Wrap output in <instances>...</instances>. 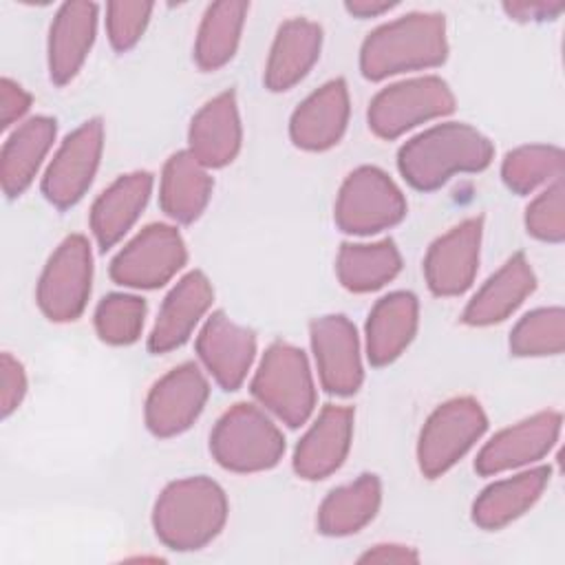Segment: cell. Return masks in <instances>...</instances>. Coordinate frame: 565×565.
I'll list each match as a JSON object with an SVG mask.
<instances>
[{
	"label": "cell",
	"instance_id": "obj_37",
	"mask_svg": "<svg viewBox=\"0 0 565 565\" xmlns=\"http://www.w3.org/2000/svg\"><path fill=\"white\" fill-rule=\"evenodd\" d=\"M26 395V371L11 353L0 355V413L7 419Z\"/></svg>",
	"mask_w": 565,
	"mask_h": 565
},
{
	"label": "cell",
	"instance_id": "obj_31",
	"mask_svg": "<svg viewBox=\"0 0 565 565\" xmlns=\"http://www.w3.org/2000/svg\"><path fill=\"white\" fill-rule=\"evenodd\" d=\"M247 11L243 0L212 2L205 9L194 40V62L201 71H218L234 57Z\"/></svg>",
	"mask_w": 565,
	"mask_h": 565
},
{
	"label": "cell",
	"instance_id": "obj_33",
	"mask_svg": "<svg viewBox=\"0 0 565 565\" xmlns=\"http://www.w3.org/2000/svg\"><path fill=\"white\" fill-rule=\"evenodd\" d=\"M565 349L563 307H539L527 311L510 331V353L516 358L558 355Z\"/></svg>",
	"mask_w": 565,
	"mask_h": 565
},
{
	"label": "cell",
	"instance_id": "obj_18",
	"mask_svg": "<svg viewBox=\"0 0 565 565\" xmlns=\"http://www.w3.org/2000/svg\"><path fill=\"white\" fill-rule=\"evenodd\" d=\"M351 99L342 77L329 79L298 104L289 119L291 141L309 152L333 148L349 124Z\"/></svg>",
	"mask_w": 565,
	"mask_h": 565
},
{
	"label": "cell",
	"instance_id": "obj_12",
	"mask_svg": "<svg viewBox=\"0 0 565 565\" xmlns=\"http://www.w3.org/2000/svg\"><path fill=\"white\" fill-rule=\"evenodd\" d=\"M210 382L194 362H183L161 375L148 391L143 419L154 437H174L188 430L205 408Z\"/></svg>",
	"mask_w": 565,
	"mask_h": 565
},
{
	"label": "cell",
	"instance_id": "obj_28",
	"mask_svg": "<svg viewBox=\"0 0 565 565\" xmlns=\"http://www.w3.org/2000/svg\"><path fill=\"white\" fill-rule=\"evenodd\" d=\"M214 181L203 163L188 150L170 154L161 170L159 205L163 214L177 223H194L210 203Z\"/></svg>",
	"mask_w": 565,
	"mask_h": 565
},
{
	"label": "cell",
	"instance_id": "obj_34",
	"mask_svg": "<svg viewBox=\"0 0 565 565\" xmlns=\"http://www.w3.org/2000/svg\"><path fill=\"white\" fill-rule=\"evenodd\" d=\"M95 331L99 340L126 347L139 340L146 322V300L132 294H108L95 309Z\"/></svg>",
	"mask_w": 565,
	"mask_h": 565
},
{
	"label": "cell",
	"instance_id": "obj_35",
	"mask_svg": "<svg viewBox=\"0 0 565 565\" xmlns=\"http://www.w3.org/2000/svg\"><path fill=\"white\" fill-rule=\"evenodd\" d=\"M525 230L545 243H563L565 238V185L563 179L552 181L525 207Z\"/></svg>",
	"mask_w": 565,
	"mask_h": 565
},
{
	"label": "cell",
	"instance_id": "obj_8",
	"mask_svg": "<svg viewBox=\"0 0 565 565\" xmlns=\"http://www.w3.org/2000/svg\"><path fill=\"white\" fill-rule=\"evenodd\" d=\"M450 86L437 75H422L382 88L369 104V128L382 139H397L404 132L446 117L455 110Z\"/></svg>",
	"mask_w": 565,
	"mask_h": 565
},
{
	"label": "cell",
	"instance_id": "obj_1",
	"mask_svg": "<svg viewBox=\"0 0 565 565\" xmlns=\"http://www.w3.org/2000/svg\"><path fill=\"white\" fill-rule=\"evenodd\" d=\"M494 146L461 121L435 124L411 137L397 152L399 174L415 190H437L455 174L481 172L492 163Z\"/></svg>",
	"mask_w": 565,
	"mask_h": 565
},
{
	"label": "cell",
	"instance_id": "obj_13",
	"mask_svg": "<svg viewBox=\"0 0 565 565\" xmlns=\"http://www.w3.org/2000/svg\"><path fill=\"white\" fill-rule=\"evenodd\" d=\"M309 342L322 388L340 397L353 395L364 380L355 324L342 313L320 316L309 324Z\"/></svg>",
	"mask_w": 565,
	"mask_h": 565
},
{
	"label": "cell",
	"instance_id": "obj_20",
	"mask_svg": "<svg viewBox=\"0 0 565 565\" xmlns=\"http://www.w3.org/2000/svg\"><path fill=\"white\" fill-rule=\"evenodd\" d=\"M243 126L236 93L225 90L205 102L188 128V152L205 168L232 163L241 150Z\"/></svg>",
	"mask_w": 565,
	"mask_h": 565
},
{
	"label": "cell",
	"instance_id": "obj_36",
	"mask_svg": "<svg viewBox=\"0 0 565 565\" xmlns=\"http://www.w3.org/2000/svg\"><path fill=\"white\" fill-rule=\"evenodd\" d=\"M154 4L152 2H108L106 4V33L115 51H130L143 35Z\"/></svg>",
	"mask_w": 565,
	"mask_h": 565
},
{
	"label": "cell",
	"instance_id": "obj_32",
	"mask_svg": "<svg viewBox=\"0 0 565 565\" xmlns=\"http://www.w3.org/2000/svg\"><path fill=\"white\" fill-rule=\"evenodd\" d=\"M563 177V150L552 143H525L505 154L501 179L508 190L530 194Z\"/></svg>",
	"mask_w": 565,
	"mask_h": 565
},
{
	"label": "cell",
	"instance_id": "obj_40",
	"mask_svg": "<svg viewBox=\"0 0 565 565\" xmlns=\"http://www.w3.org/2000/svg\"><path fill=\"white\" fill-rule=\"evenodd\" d=\"M360 563H417L419 554L415 547L402 545V543H377L371 550H366L360 558Z\"/></svg>",
	"mask_w": 565,
	"mask_h": 565
},
{
	"label": "cell",
	"instance_id": "obj_21",
	"mask_svg": "<svg viewBox=\"0 0 565 565\" xmlns=\"http://www.w3.org/2000/svg\"><path fill=\"white\" fill-rule=\"evenodd\" d=\"M95 2H64L51 26L46 40V62L51 82L57 86L68 84L84 66L97 33Z\"/></svg>",
	"mask_w": 565,
	"mask_h": 565
},
{
	"label": "cell",
	"instance_id": "obj_24",
	"mask_svg": "<svg viewBox=\"0 0 565 565\" xmlns=\"http://www.w3.org/2000/svg\"><path fill=\"white\" fill-rule=\"evenodd\" d=\"M152 194V174L146 170L117 177L93 203L88 223L102 249L119 243L141 216Z\"/></svg>",
	"mask_w": 565,
	"mask_h": 565
},
{
	"label": "cell",
	"instance_id": "obj_29",
	"mask_svg": "<svg viewBox=\"0 0 565 565\" xmlns=\"http://www.w3.org/2000/svg\"><path fill=\"white\" fill-rule=\"evenodd\" d=\"M382 503V483L364 472L355 481L333 488L318 508V532L324 536H349L371 523Z\"/></svg>",
	"mask_w": 565,
	"mask_h": 565
},
{
	"label": "cell",
	"instance_id": "obj_17",
	"mask_svg": "<svg viewBox=\"0 0 565 565\" xmlns=\"http://www.w3.org/2000/svg\"><path fill=\"white\" fill-rule=\"evenodd\" d=\"M353 439V408L327 404L294 450V472L318 481L333 475L347 459Z\"/></svg>",
	"mask_w": 565,
	"mask_h": 565
},
{
	"label": "cell",
	"instance_id": "obj_15",
	"mask_svg": "<svg viewBox=\"0 0 565 565\" xmlns=\"http://www.w3.org/2000/svg\"><path fill=\"white\" fill-rule=\"evenodd\" d=\"M483 218L470 216L435 238L424 256V278L435 296L450 298L470 289L481 256Z\"/></svg>",
	"mask_w": 565,
	"mask_h": 565
},
{
	"label": "cell",
	"instance_id": "obj_6",
	"mask_svg": "<svg viewBox=\"0 0 565 565\" xmlns=\"http://www.w3.org/2000/svg\"><path fill=\"white\" fill-rule=\"evenodd\" d=\"M488 417L475 397L461 395L439 404L417 439V463L424 477L448 472L486 433Z\"/></svg>",
	"mask_w": 565,
	"mask_h": 565
},
{
	"label": "cell",
	"instance_id": "obj_38",
	"mask_svg": "<svg viewBox=\"0 0 565 565\" xmlns=\"http://www.w3.org/2000/svg\"><path fill=\"white\" fill-rule=\"evenodd\" d=\"M31 108V95L13 79H0V126L7 130Z\"/></svg>",
	"mask_w": 565,
	"mask_h": 565
},
{
	"label": "cell",
	"instance_id": "obj_7",
	"mask_svg": "<svg viewBox=\"0 0 565 565\" xmlns=\"http://www.w3.org/2000/svg\"><path fill=\"white\" fill-rule=\"evenodd\" d=\"M406 216V199L397 183L375 166H360L342 181L333 218L344 234L366 236L397 225Z\"/></svg>",
	"mask_w": 565,
	"mask_h": 565
},
{
	"label": "cell",
	"instance_id": "obj_22",
	"mask_svg": "<svg viewBox=\"0 0 565 565\" xmlns=\"http://www.w3.org/2000/svg\"><path fill=\"white\" fill-rule=\"evenodd\" d=\"M536 289V276L523 252L512 254L468 300L461 320L470 327H490L510 318Z\"/></svg>",
	"mask_w": 565,
	"mask_h": 565
},
{
	"label": "cell",
	"instance_id": "obj_4",
	"mask_svg": "<svg viewBox=\"0 0 565 565\" xmlns=\"http://www.w3.org/2000/svg\"><path fill=\"white\" fill-rule=\"evenodd\" d=\"M210 452L225 470L263 472L282 459L285 437L260 406L238 402L216 419Z\"/></svg>",
	"mask_w": 565,
	"mask_h": 565
},
{
	"label": "cell",
	"instance_id": "obj_41",
	"mask_svg": "<svg viewBox=\"0 0 565 565\" xmlns=\"http://www.w3.org/2000/svg\"><path fill=\"white\" fill-rule=\"evenodd\" d=\"M395 7V2H380V0H349L344 4V9L355 15V18H377L386 11H391Z\"/></svg>",
	"mask_w": 565,
	"mask_h": 565
},
{
	"label": "cell",
	"instance_id": "obj_30",
	"mask_svg": "<svg viewBox=\"0 0 565 565\" xmlns=\"http://www.w3.org/2000/svg\"><path fill=\"white\" fill-rule=\"evenodd\" d=\"M402 269V254L391 238L377 243H344L335 258V274L344 289L369 294L391 282Z\"/></svg>",
	"mask_w": 565,
	"mask_h": 565
},
{
	"label": "cell",
	"instance_id": "obj_3",
	"mask_svg": "<svg viewBox=\"0 0 565 565\" xmlns=\"http://www.w3.org/2000/svg\"><path fill=\"white\" fill-rule=\"evenodd\" d=\"M225 490L210 477H183L170 481L152 508L157 539L177 552L201 550L212 543L227 521Z\"/></svg>",
	"mask_w": 565,
	"mask_h": 565
},
{
	"label": "cell",
	"instance_id": "obj_11",
	"mask_svg": "<svg viewBox=\"0 0 565 565\" xmlns=\"http://www.w3.org/2000/svg\"><path fill=\"white\" fill-rule=\"evenodd\" d=\"M104 150V124L86 119L64 137L42 177V194L60 210L73 207L90 188Z\"/></svg>",
	"mask_w": 565,
	"mask_h": 565
},
{
	"label": "cell",
	"instance_id": "obj_5",
	"mask_svg": "<svg viewBox=\"0 0 565 565\" xmlns=\"http://www.w3.org/2000/svg\"><path fill=\"white\" fill-rule=\"evenodd\" d=\"M249 388L265 411L291 428L302 426L316 408V382L307 355L289 342L265 349Z\"/></svg>",
	"mask_w": 565,
	"mask_h": 565
},
{
	"label": "cell",
	"instance_id": "obj_27",
	"mask_svg": "<svg viewBox=\"0 0 565 565\" xmlns=\"http://www.w3.org/2000/svg\"><path fill=\"white\" fill-rule=\"evenodd\" d=\"M550 477V466H534L490 483L472 503L475 525L481 530H501L516 521L541 499Z\"/></svg>",
	"mask_w": 565,
	"mask_h": 565
},
{
	"label": "cell",
	"instance_id": "obj_16",
	"mask_svg": "<svg viewBox=\"0 0 565 565\" xmlns=\"http://www.w3.org/2000/svg\"><path fill=\"white\" fill-rule=\"evenodd\" d=\"M196 355L223 391H236L256 358V335L225 311H212L196 335Z\"/></svg>",
	"mask_w": 565,
	"mask_h": 565
},
{
	"label": "cell",
	"instance_id": "obj_39",
	"mask_svg": "<svg viewBox=\"0 0 565 565\" xmlns=\"http://www.w3.org/2000/svg\"><path fill=\"white\" fill-rule=\"evenodd\" d=\"M503 9L512 20L530 22V20H552L565 9V4L563 2H545V0H539V2H505Z\"/></svg>",
	"mask_w": 565,
	"mask_h": 565
},
{
	"label": "cell",
	"instance_id": "obj_2",
	"mask_svg": "<svg viewBox=\"0 0 565 565\" xmlns=\"http://www.w3.org/2000/svg\"><path fill=\"white\" fill-rule=\"evenodd\" d=\"M448 38L441 13L413 11L373 29L360 49V71L377 82L391 75L435 68L446 62Z\"/></svg>",
	"mask_w": 565,
	"mask_h": 565
},
{
	"label": "cell",
	"instance_id": "obj_10",
	"mask_svg": "<svg viewBox=\"0 0 565 565\" xmlns=\"http://www.w3.org/2000/svg\"><path fill=\"white\" fill-rule=\"evenodd\" d=\"M185 260L188 249L179 230L168 223H150L117 252L110 278L121 287L157 289L170 282Z\"/></svg>",
	"mask_w": 565,
	"mask_h": 565
},
{
	"label": "cell",
	"instance_id": "obj_25",
	"mask_svg": "<svg viewBox=\"0 0 565 565\" xmlns=\"http://www.w3.org/2000/svg\"><path fill=\"white\" fill-rule=\"evenodd\" d=\"M322 29L307 18L285 20L271 42L265 64V86L274 93L294 88L320 57Z\"/></svg>",
	"mask_w": 565,
	"mask_h": 565
},
{
	"label": "cell",
	"instance_id": "obj_19",
	"mask_svg": "<svg viewBox=\"0 0 565 565\" xmlns=\"http://www.w3.org/2000/svg\"><path fill=\"white\" fill-rule=\"evenodd\" d=\"M212 300L214 289L210 278L199 269L188 271L163 298L148 335V349L157 355L179 349L207 313Z\"/></svg>",
	"mask_w": 565,
	"mask_h": 565
},
{
	"label": "cell",
	"instance_id": "obj_23",
	"mask_svg": "<svg viewBox=\"0 0 565 565\" xmlns=\"http://www.w3.org/2000/svg\"><path fill=\"white\" fill-rule=\"evenodd\" d=\"M419 324V302L413 291H391L369 311L364 329L366 358L373 366L397 360L413 342Z\"/></svg>",
	"mask_w": 565,
	"mask_h": 565
},
{
	"label": "cell",
	"instance_id": "obj_9",
	"mask_svg": "<svg viewBox=\"0 0 565 565\" xmlns=\"http://www.w3.org/2000/svg\"><path fill=\"white\" fill-rule=\"evenodd\" d=\"M93 282V252L82 234L66 236L49 256L35 287L40 311L51 322L77 320L88 302Z\"/></svg>",
	"mask_w": 565,
	"mask_h": 565
},
{
	"label": "cell",
	"instance_id": "obj_14",
	"mask_svg": "<svg viewBox=\"0 0 565 565\" xmlns=\"http://www.w3.org/2000/svg\"><path fill=\"white\" fill-rule=\"evenodd\" d=\"M561 424L563 417L558 411H541L499 430L477 452L475 470L492 477L541 461L556 446Z\"/></svg>",
	"mask_w": 565,
	"mask_h": 565
},
{
	"label": "cell",
	"instance_id": "obj_26",
	"mask_svg": "<svg viewBox=\"0 0 565 565\" xmlns=\"http://www.w3.org/2000/svg\"><path fill=\"white\" fill-rule=\"evenodd\" d=\"M57 135L55 119L35 115L15 126L0 152V183L9 199L20 196L35 179Z\"/></svg>",
	"mask_w": 565,
	"mask_h": 565
}]
</instances>
